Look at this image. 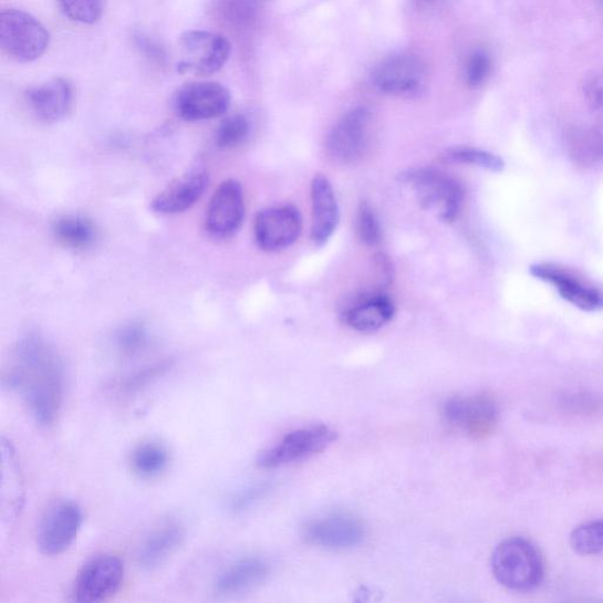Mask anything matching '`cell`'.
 Wrapping results in <instances>:
<instances>
[{"mask_svg": "<svg viewBox=\"0 0 603 603\" xmlns=\"http://www.w3.org/2000/svg\"><path fill=\"white\" fill-rule=\"evenodd\" d=\"M356 232L360 242L367 247H375L382 240L380 218L367 202L362 204L357 211Z\"/></svg>", "mask_w": 603, "mask_h": 603, "instance_id": "32", "label": "cell"}, {"mask_svg": "<svg viewBox=\"0 0 603 603\" xmlns=\"http://www.w3.org/2000/svg\"><path fill=\"white\" fill-rule=\"evenodd\" d=\"M231 103L227 86L217 82H194L177 90L173 104L185 121L198 122L225 115Z\"/></svg>", "mask_w": 603, "mask_h": 603, "instance_id": "10", "label": "cell"}, {"mask_svg": "<svg viewBox=\"0 0 603 603\" xmlns=\"http://www.w3.org/2000/svg\"><path fill=\"white\" fill-rule=\"evenodd\" d=\"M75 98L72 84L62 77L30 87L25 101L31 113L44 123H56L71 112Z\"/></svg>", "mask_w": 603, "mask_h": 603, "instance_id": "17", "label": "cell"}, {"mask_svg": "<svg viewBox=\"0 0 603 603\" xmlns=\"http://www.w3.org/2000/svg\"><path fill=\"white\" fill-rule=\"evenodd\" d=\"M251 133V122L248 116L237 114L227 117L219 124L215 141L219 149H233L242 145Z\"/></svg>", "mask_w": 603, "mask_h": 603, "instance_id": "26", "label": "cell"}, {"mask_svg": "<svg viewBox=\"0 0 603 603\" xmlns=\"http://www.w3.org/2000/svg\"><path fill=\"white\" fill-rule=\"evenodd\" d=\"M0 43L8 56L17 62L30 63L46 52L50 34L32 14L9 9L0 13Z\"/></svg>", "mask_w": 603, "mask_h": 603, "instance_id": "4", "label": "cell"}, {"mask_svg": "<svg viewBox=\"0 0 603 603\" xmlns=\"http://www.w3.org/2000/svg\"><path fill=\"white\" fill-rule=\"evenodd\" d=\"M337 434L326 426L302 428L287 434L266 450L259 459L263 469H275L295 464L323 451L336 440Z\"/></svg>", "mask_w": 603, "mask_h": 603, "instance_id": "7", "label": "cell"}, {"mask_svg": "<svg viewBox=\"0 0 603 603\" xmlns=\"http://www.w3.org/2000/svg\"><path fill=\"white\" fill-rule=\"evenodd\" d=\"M209 175L204 168H193L174 179L153 200V209L159 214L185 212L195 206L207 189Z\"/></svg>", "mask_w": 603, "mask_h": 603, "instance_id": "18", "label": "cell"}, {"mask_svg": "<svg viewBox=\"0 0 603 603\" xmlns=\"http://www.w3.org/2000/svg\"><path fill=\"white\" fill-rule=\"evenodd\" d=\"M312 240L322 247L332 239L340 221L334 188L323 175L315 176L312 183Z\"/></svg>", "mask_w": 603, "mask_h": 603, "instance_id": "20", "label": "cell"}, {"mask_svg": "<svg viewBox=\"0 0 603 603\" xmlns=\"http://www.w3.org/2000/svg\"><path fill=\"white\" fill-rule=\"evenodd\" d=\"M116 349L125 357H132L145 351L149 344L148 329L142 322H131L118 329L115 336Z\"/></svg>", "mask_w": 603, "mask_h": 603, "instance_id": "28", "label": "cell"}, {"mask_svg": "<svg viewBox=\"0 0 603 603\" xmlns=\"http://www.w3.org/2000/svg\"><path fill=\"white\" fill-rule=\"evenodd\" d=\"M303 219L294 206H278L261 210L254 219V239L268 252H278L294 245L301 236Z\"/></svg>", "mask_w": 603, "mask_h": 603, "instance_id": "12", "label": "cell"}, {"mask_svg": "<svg viewBox=\"0 0 603 603\" xmlns=\"http://www.w3.org/2000/svg\"><path fill=\"white\" fill-rule=\"evenodd\" d=\"M124 580L123 561L110 554L98 555L83 565L75 584V599L96 603L114 596Z\"/></svg>", "mask_w": 603, "mask_h": 603, "instance_id": "13", "label": "cell"}, {"mask_svg": "<svg viewBox=\"0 0 603 603\" xmlns=\"http://www.w3.org/2000/svg\"><path fill=\"white\" fill-rule=\"evenodd\" d=\"M531 273L536 279L553 285L564 301L583 312L603 310V291L578 279L572 272L555 264L538 263L531 267Z\"/></svg>", "mask_w": 603, "mask_h": 603, "instance_id": "16", "label": "cell"}, {"mask_svg": "<svg viewBox=\"0 0 603 603\" xmlns=\"http://www.w3.org/2000/svg\"><path fill=\"white\" fill-rule=\"evenodd\" d=\"M491 572L501 586L516 592L538 589L545 576L539 547L522 537L503 540L491 555Z\"/></svg>", "mask_w": 603, "mask_h": 603, "instance_id": "2", "label": "cell"}, {"mask_svg": "<svg viewBox=\"0 0 603 603\" xmlns=\"http://www.w3.org/2000/svg\"><path fill=\"white\" fill-rule=\"evenodd\" d=\"M426 76V66L422 60L412 53H398L375 67L373 83L380 93L413 96L425 86Z\"/></svg>", "mask_w": 603, "mask_h": 603, "instance_id": "11", "label": "cell"}, {"mask_svg": "<svg viewBox=\"0 0 603 603\" xmlns=\"http://www.w3.org/2000/svg\"><path fill=\"white\" fill-rule=\"evenodd\" d=\"M402 180L414 191L424 209L435 212L445 223L459 216L465 193L460 183L435 169H414L402 175Z\"/></svg>", "mask_w": 603, "mask_h": 603, "instance_id": "3", "label": "cell"}, {"mask_svg": "<svg viewBox=\"0 0 603 603\" xmlns=\"http://www.w3.org/2000/svg\"><path fill=\"white\" fill-rule=\"evenodd\" d=\"M2 383L21 397L37 423L56 424L64 401V365L43 336L31 333L15 343Z\"/></svg>", "mask_w": 603, "mask_h": 603, "instance_id": "1", "label": "cell"}, {"mask_svg": "<svg viewBox=\"0 0 603 603\" xmlns=\"http://www.w3.org/2000/svg\"><path fill=\"white\" fill-rule=\"evenodd\" d=\"M3 479L2 508L3 516L13 520L20 514L23 507V485L20 465L17 462L14 449L10 443L2 438Z\"/></svg>", "mask_w": 603, "mask_h": 603, "instance_id": "23", "label": "cell"}, {"mask_svg": "<svg viewBox=\"0 0 603 603\" xmlns=\"http://www.w3.org/2000/svg\"><path fill=\"white\" fill-rule=\"evenodd\" d=\"M365 528L362 522L346 514H332L306 523L302 538L308 544L325 550H350L363 541Z\"/></svg>", "mask_w": 603, "mask_h": 603, "instance_id": "15", "label": "cell"}, {"mask_svg": "<svg viewBox=\"0 0 603 603\" xmlns=\"http://www.w3.org/2000/svg\"><path fill=\"white\" fill-rule=\"evenodd\" d=\"M170 367L171 363L169 361H163L141 368L121 381L119 391L126 395L139 393L166 374Z\"/></svg>", "mask_w": 603, "mask_h": 603, "instance_id": "31", "label": "cell"}, {"mask_svg": "<svg viewBox=\"0 0 603 603\" xmlns=\"http://www.w3.org/2000/svg\"><path fill=\"white\" fill-rule=\"evenodd\" d=\"M573 551L580 555H595L603 552V519L578 526L570 538Z\"/></svg>", "mask_w": 603, "mask_h": 603, "instance_id": "27", "label": "cell"}, {"mask_svg": "<svg viewBox=\"0 0 603 603\" xmlns=\"http://www.w3.org/2000/svg\"><path fill=\"white\" fill-rule=\"evenodd\" d=\"M446 424L471 438H485L499 423L497 402L488 395L456 396L444 406Z\"/></svg>", "mask_w": 603, "mask_h": 603, "instance_id": "6", "label": "cell"}, {"mask_svg": "<svg viewBox=\"0 0 603 603\" xmlns=\"http://www.w3.org/2000/svg\"><path fill=\"white\" fill-rule=\"evenodd\" d=\"M583 89L584 95L594 108L603 106V66L591 73Z\"/></svg>", "mask_w": 603, "mask_h": 603, "instance_id": "34", "label": "cell"}, {"mask_svg": "<svg viewBox=\"0 0 603 603\" xmlns=\"http://www.w3.org/2000/svg\"><path fill=\"white\" fill-rule=\"evenodd\" d=\"M395 316L393 300L383 292H373L346 308L342 314L343 322L363 334H373L386 326Z\"/></svg>", "mask_w": 603, "mask_h": 603, "instance_id": "19", "label": "cell"}, {"mask_svg": "<svg viewBox=\"0 0 603 603\" xmlns=\"http://www.w3.org/2000/svg\"><path fill=\"white\" fill-rule=\"evenodd\" d=\"M181 59L177 64L179 73L210 76L221 70L230 59L231 44L221 33L193 30L179 39Z\"/></svg>", "mask_w": 603, "mask_h": 603, "instance_id": "5", "label": "cell"}, {"mask_svg": "<svg viewBox=\"0 0 603 603\" xmlns=\"http://www.w3.org/2000/svg\"><path fill=\"white\" fill-rule=\"evenodd\" d=\"M56 240L65 248L85 250L93 247L98 237L96 226L86 217L65 215L56 219L52 227Z\"/></svg>", "mask_w": 603, "mask_h": 603, "instance_id": "24", "label": "cell"}, {"mask_svg": "<svg viewBox=\"0 0 603 603\" xmlns=\"http://www.w3.org/2000/svg\"><path fill=\"white\" fill-rule=\"evenodd\" d=\"M246 215L243 188L240 181L228 179L211 197L206 216L207 231L217 239H228L240 230Z\"/></svg>", "mask_w": 603, "mask_h": 603, "instance_id": "14", "label": "cell"}, {"mask_svg": "<svg viewBox=\"0 0 603 603\" xmlns=\"http://www.w3.org/2000/svg\"><path fill=\"white\" fill-rule=\"evenodd\" d=\"M83 522L81 507L73 501H59L46 509L39 531L37 544L48 557H58L75 542Z\"/></svg>", "mask_w": 603, "mask_h": 603, "instance_id": "8", "label": "cell"}, {"mask_svg": "<svg viewBox=\"0 0 603 603\" xmlns=\"http://www.w3.org/2000/svg\"><path fill=\"white\" fill-rule=\"evenodd\" d=\"M372 115L358 106L346 113L326 138V153L340 164H355L368 149Z\"/></svg>", "mask_w": 603, "mask_h": 603, "instance_id": "9", "label": "cell"}, {"mask_svg": "<svg viewBox=\"0 0 603 603\" xmlns=\"http://www.w3.org/2000/svg\"><path fill=\"white\" fill-rule=\"evenodd\" d=\"M445 158L454 163L471 164V166L492 173H500L505 169V162L500 156L480 149L468 148V146H458V148L447 150Z\"/></svg>", "mask_w": 603, "mask_h": 603, "instance_id": "29", "label": "cell"}, {"mask_svg": "<svg viewBox=\"0 0 603 603\" xmlns=\"http://www.w3.org/2000/svg\"><path fill=\"white\" fill-rule=\"evenodd\" d=\"M269 574L268 564L258 558H247L236 561L218 575L215 592L229 596L248 592L260 586Z\"/></svg>", "mask_w": 603, "mask_h": 603, "instance_id": "22", "label": "cell"}, {"mask_svg": "<svg viewBox=\"0 0 603 603\" xmlns=\"http://www.w3.org/2000/svg\"><path fill=\"white\" fill-rule=\"evenodd\" d=\"M490 70L491 60L489 54L484 50L472 52L466 66L467 84L470 87H479L487 81Z\"/></svg>", "mask_w": 603, "mask_h": 603, "instance_id": "33", "label": "cell"}, {"mask_svg": "<svg viewBox=\"0 0 603 603\" xmlns=\"http://www.w3.org/2000/svg\"><path fill=\"white\" fill-rule=\"evenodd\" d=\"M169 453L166 447L157 443L138 446L132 455V465L136 474L144 479L158 477L167 469Z\"/></svg>", "mask_w": 603, "mask_h": 603, "instance_id": "25", "label": "cell"}, {"mask_svg": "<svg viewBox=\"0 0 603 603\" xmlns=\"http://www.w3.org/2000/svg\"><path fill=\"white\" fill-rule=\"evenodd\" d=\"M137 44L141 49H143L146 53L149 54V56L154 59H163L164 53L162 46L157 42L150 39L148 35L139 34L136 37Z\"/></svg>", "mask_w": 603, "mask_h": 603, "instance_id": "36", "label": "cell"}, {"mask_svg": "<svg viewBox=\"0 0 603 603\" xmlns=\"http://www.w3.org/2000/svg\"><path fill=\"white\" fill-rule=\"evenodd\" d=\"M63 13L71 21L82 24L97 23L105 8V0H59Z\"/></svg>", "mask_w": 603, "mask_h": 603, "instance_id": "30", "label": "cell"}, {"mask_svg": "<svg viewBox=\"0 0 603 603\" xmlns=\"http://www.w3.org/2000/svg\"><path fill=\"white\" fill-rule=\"evenodd\" d=\"M185 527L177 520H164L142 541L138 561L143 569L154 570L166 562L185 539Z\"/></svg>", "mask_w": 603, "mask_h": 603, "instance_id": "21", "label": "cell"}, {"mask_svg": "<svg viewBox=\"0 0 603 603\" xmlns=\"http://www.w3.org/2000/svg\"><path fill=\"white\" fill-rule=\"evenodd\" d=\"M264 486H256L251 487L245 491H241L240 495H237L231 500V508L235 511L245 510L246 508L250 507L253 502L258 501L263 496V492L266 491Z\"/></svg>", "mask_w": 603, "mask_h": 603, "instance_id": "35", "label": "cell"}]
</instances>
